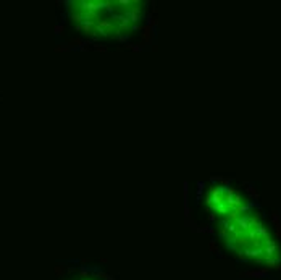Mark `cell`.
Returning <instances> with one entry per match:
<instances>
[{"label": "cell", "mask_w": 281, "mask_h": 280, "mask_svg": "<svg viewBox=\"0 0 281 280\" xmlns=\"http://www.w3.org/2000/svg\"><path fill=\"white\" fill-rule=\"evenodd\" d=\"M68 50H71V49L68 47V45H57V47L53 49V52L60 54V52H68Z\"/></svg>", "instance_id": "cell-3"}, {"label": "cell", "mask_w": 281, "mask_h": 280, "mask_svg": "<svg viewBox=\"0 0 281 280\" xmlns=\"http://www.w3.org/2000/svg\"><path fill=\"white\" fill-rule=\"evenodd\" d=\"M81 45H84V41L81 39V37H76V39H71L68 42V47L73 49V47H81Z\"/></svg>", "instance_id": "cell-2"}, {"label": "cell", "mask_w": 281, "mask_h": 280, "mask_svg": "<svg viewBox=\"0 0 281 280\" xmlns=\"http://www.w3.org/2000/svg\"><path fill=\"white\" fill-rule=\"evenodd\" d=\"M65 32V26L63 25H57L55 26V34H63Z\"/></svg>", "instance_id": "cell-4"}, {"label": "cell", "mask_w": 281, "mask_h": 280, "mask_svg": "<svg viewBox=\"0 0 281 280\" xmlns=\"http://www.w3.org/2000/svg\"><path fill=\"white\" fill-rule=\"evenodd\" d=\"M94 49H95L97 52H107V50H108V47H105V45H95Z\"/></svg>", "instance_id": "cell-5"}, {"label": "cell", "mask_w": 281, "mask_h": 280, "mask_svg": "<svg viewBox=\"0 0 281 280\" xmlns=\"http://www.w3.org/2000/svg\"><path fill=\"white\" fill-rule=\"evenodd\" d=\"M184 216H186V217H191V209H189V206H187V204L184 206Z\"/></svg>", "instance_id": "cell-6"}, {"label": "cell", "mask_w": 281, "mask_h": 280, "mask_svg": "<svg viewBox=\"0 0 281 280\" xmlns=\"http://www.w3.org/2000/svg\"><path fill=\"white\" fill-rule=\"evenodd\" d=\"M142 34H140V37H142V44L144 45H147V44H150L152 42V39H153V32H152V28L149 26V25H144L142 28Z\"/></svg>", "instance_id": "cell-1"}]
</instances>
